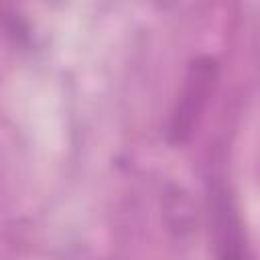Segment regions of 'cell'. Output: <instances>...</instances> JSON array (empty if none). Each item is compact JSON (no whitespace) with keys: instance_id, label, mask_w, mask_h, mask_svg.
Instances as JSON below:
<instances>
[{"instance_id":"6da1fadb","label":"cell","mask_w":260,"mask_h":260,"mask_svg":"<svg viewBox=\"0 0 260 260\" xmlns=\"http://www.w3.org/2000/svg\"><path fill=\"white\" fill-rule=\"evenodd\" d=\"M215 83H217L215 59L197 57L195 61H191L169 122V138L173 144H183L189 140L201 118V112L209 102V95L213 93Z\"/></svg>"},{"instance_id":"7a4b0ae2","label":"cell","mask_w":260,"mask_h":260,"mask_svg":"<svg viewBox=\"0 0 260 260\" xmlns=\"http://www.w3.org/2000/svg\"><path fill=\"white\" fill-rule=\"evenodd\" d=\"M217 211V232H219V250H221V260H246L242 256V238H240V228L238 219L228 205L225 197H219L215 203Z\"/></svg>"}]
</instances>
